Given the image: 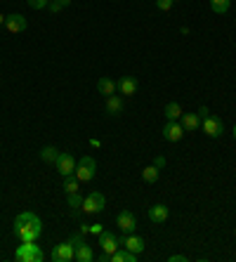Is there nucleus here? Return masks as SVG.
<instances>
[{"instance_id": "obj_8", "label": "nucleus", "mask_w": 236, "mask_h": 262, "mask_svg": "<svg viewBox=\"0 0 236 262\" xmlns=\"http://www.w3.org/2000/svg\"><path fill=\"white\" fill-rule=\"evenodd\" d=\"M76 163H78V161L73 159V154H69V151H59V156H57V161H55L57 172H59L61 177L73 175V172H76Z\"/></svg>"}, {"instance_id": "obj_32", "label": "nucleus", "mask_w": 236, "mask_h": 262, "mask_svg": "<svg viewBox=\"0 0 236 262\" xmlns=\"http://www.w3.org/2000/svg\"><path fill=\"white\" fill-rule=\"evenodd\" d=\"M154 165H156L158 170H161V168H163V165H165V159H163V156H156V161H154Z\"/></svg>"}, {"instance_id": "obj_17", "label": "nucleus", "mask_w": 236, "mask_h": 262, "mask_svg": "<svg viewBox=\"0 0 236 262\" xmlns=\"http://www.w3.org/2000/svg\"><path fill=\"white\" fill-rule=\"evenodd\" d=\"M123 106H125V104H123V99L118 97V95H109V97H106V114H109V116L123 114Z\"/></svg>"}, {"instance_id": "obj_28", "label": "nucleus", "mask_w": 236, "mask_h": 262, "mask_svg": "<svg viewBox=\"0 0 236 262\" xmlns=\"http://www.w3.org/2000/svg\"><path fill=\"white\" fill-rule=\"evenodd\" d=\"M29 3V7H33V10H42V7H48L50 0H26Z\"/></svg>"}, {"instance_id": "obj_20", "label": "nucleus", "mask_w": 236, "mask_h": 262, "mask_svg": "<svg viewBox=\"0 0 236 262\" xmlns=\"http://www.w3.org/2000/svg\"><path fill=\"white\" fill-rule=\"evenodd\" d=\"M38 156H40L42 163H55L57 156H59V149H57V146H42Z\"/></svg>"}, {"instance_id": "obj_37", "label": "nucleus", "mask_w": 236, "mask_h": 262, "mask_svg": "<svg viewBox=\"0 0 236 262\" xmlns=\"http://www.w3.org/2000/svg\"><path fill=\"white\" fill-rule=\"evenodd\" d=\"M175 3H177V0H175Z\"/></svg>"}, {"instance_id": "obj_13", "label": "nucleus", "mask_w": 236, "mask_h": 262, "mask_svg": "<svg viewBox=\"0 0 236 262\" xmlns=\"http://www.w3.org/2000/svg\"><path fill=\"white\" fill-rule=\"evenodd\" d=\"M99 248H102L106 255L116 253V250L121 248V246H118V236H116L114 232H102L99 234Z\"/></svg>"}, {"instance_id": "obj_18", "label": "nucleus", "mask_w": 236, "mask_h": 262, "mask_svg": "<svg viewBox=\"0 0 236 262\" xmlns=\"http://www.w3.org/2000/svg\"><path fill=\"white\" fill-rule=\"evenodd\" d=\"M180 123H182V128H184V133H194L201 125V118H199V114H182Z\"/></svg>"}, {"instance_id": "obj_21", "label": "nucleus", "mask_w": 236, "mask_h": 262, "mask_svg": "<svg viewBox=\"0 0 236 262\" xmlns=\"http://www.w3.org/2000/svg\"><path fill=\"white\" fill-rule=\"evenodd\" d=\"M135 260H137V255L130 253L127 248H118L116 253H111V262H135Z\"/></svg>"}, {"instance_id": "obj_16", "label": "nucleus", "mask_w": 236, "mask_h": 262, "mask_svg": "<svg viewBox=\"0 0 236 262\" xmlns=\"http://www.w3.org/2000/svg\"><path fill=\"white\" fill-rule=\"evenodd\" d=\"M118 92L125 95V97L135 95V92H137V78H135V76H123V78L118 80Z\"/></svg>"}, {"instance_id": "obj_11", "label": "nucleus", "mask_w": 236, "mask_h": 262, "mask_svg": "<svg viewBox=\"0 0 236 262\" xmlns=\"http://www.w3.org/2000/svg\"><path fill=\"white\" fill-rule=\"evenodd\" d=\"M5 29L10 31V33H24L26 29H29V21H26L24 14H7L5 17Z\"/></svg>"}, {"instance_id": "obj_31", "label": "nucleus", "mask_w": 236, "mask_h": 262, "mask_svg": "<svg viewBox=\"0 0 236 262\" xmlns=\"http://www.w3.org/2000/svg\"><path fill=\"white\" fill-rule=\"evenodd\" d=\"M196 114H199V118H201V121H203V118H206L208 114H210V111H208V106H201V109L196 111Z\"/></svg>"}, {"instance_id": "obj_34", "label": "nucleus", "mask_w": 236, "mask_h": 262, "mask_svg": "<svg viewBox=\"0 0 236 262\" xmlns=\"http://www.w3.org/2000/svg\"><path fill=\"white\" fill-rule=\"evenodd\" d=\"M0 26H5V14L0 12Z\"/></svg>"}, {"instance_id": "obj_1", "label": "nucleus", "mask_w": 236, "mask_h": 262, "mask_svg": "<svg viewBox=\"0 0 236 262\" xmlns=\"http://www.w3.org/2000/svg\"><path fill=\"white\" fill-rule=\"evenodd\" d=\"M12 232L19 241H38L42 234V220L36 213H31V210H24L14 220Z\"/></svg>"}, {"instance_id": "obj_30", "label": "nucleus", "mask_w": 236, "mask_h": 262, "mask_svg": "<svg viewBox=\"0 0 236 262\" xmlns=\"http://www.w3.org/2000/svg\"><path fill=\"white\" fill-rule=\"evenodd\" d=\"M168 260H170V262H187L189 257H187V255H170Z\"/></svg>"}, {"instance_id": "obj_4", "label": "nucleus", "mask_w": 236, "mask_h": 262, "mask_svg": "<svg viewBox=\"0 0 236 262\" xmlns=\"http://www.w3.org/2000/svg\"><path fill=\"white\" fill-rule=\"evenodd\" d=\"M73 244V248H76V260L78 262H92L95 260V253H92V246L85 244V238L80 236V234H73L71 238H69Z\"/></svg>"}, {"instance_id": "obj_14", "label": "nucleus", "mask_w": 236, "mask_h": 262, "mask_svg": "<svg viewBox=\"0 0 236 262\" xmlns=\"http://www.w3.org/2000/svg\"><path fill=\"white\" fill-rule=\"evenodd\" d=\"M97 92L99 95H104V97L116 95V92H118V83H116L114 78H109V76H102V78L97 80Z\"/></svg>"}, {"instance_id": "obj_33", "label": "nucleus", "mask_w": 236, "mask_h": 262, "mask_svg": "<svg viewBox=\"0 0 236 262\" xmlns=\"http://www.w3.org/2000/svg\"><path fill=\"white\" fill-rule=\"evenodd\" d=\"M90 146H95V149H99V146H102V142H99V140H90Z\"/></svg>"}, {"instance_id": "obj_2", "label": "nucleus", "mask_w": 236, "mask_h": 262, "mask_svg": "<svg viewBox=\"0 0 236 262\" xmlns=\"http://www.w3.org/2000/svg\"><path fill=\"white\" fill-rule=\"evenodd\" d=\"M14 260L17 262H42L45 260V253L36 241H22L17 250H14Z\"/></svg>"}, {"instance_id": "obj_3", "label": "nucleus", "mask_w": 236, "mask_h": 262, "mask_svg": "<svg viewBox=\"0 0 236 262\" xmlns=\"http://www.w3.org/2000/svg\"><path fill=\"white\" fill-rule=\"evenodd\" d=\"M97 172V161L92 159V156H80V161L76 163V172L73 175L78 177L80 182H90L92 177Z\"/></svg>"}, {"instance_id": "obj_7", "label": "nucleus", "mask_w": 236, "mask_h": 262, "mask_svg": "<svg viewBox=\"0 0 236 262\" xmlns=\"http://www.w3.org/2000/svg\"><path fill=\"white\" fill-rule=\"evenodd\" d=\"M50 257H52V262H71L76 260V248H73L71 241H64V244H57L52 248Z\"/></svg>"}, {"instance_id": "obj_24", "label": "nucleus", "mask_w": 236, "mask_h": 262, "mask_svg": "<svg viewBox=\"0 0 236 262\" xmlns=\"http://www.w3.org/2000/svg\"><path fill=\"white\" fill-rule=\"evenodd\" d=\"M231 7V0H210V10L215 14H227Z\"/></svg>"}, {"instance_id": "obj_25", "label": "nucleus", "mask_w": 236, "mask_h": 262, "mask_svg": "<svg viewBox=\"0 0 236 262\" xmlns=\"http://www.w3.org/2000/svg\"><path fill=\"white\" fill-rule=\"evenodd\" d=\"M67 201H69V208L73 210V215H78V208H83V196L76 191V194H67Z\"/></svg>"}, {"instance_id": "obj_23", "label": "nucleus", "mask_w": 236, "mask_h": 262, "mask_svg": "<svg viewBox=\"0 0 236 262\" xmlns=\"http://www.w3.org/2000/svg\"><path fill=\"white\" fill-rule=\"evenodd\" d=\"M80 187V180L76 175H69L64 177V182H61V189H64V194H76Z\"/></svg>"}, {"instance_id": "obj_19", "label": "nucleus", "mask_w": 236, "mask_h": 262, "mask_svg": "<svg viewBox=\"0 0 236 262\" xmlns=\"http://www.w3.org/2000/svg\"><path fill=\"white\" fill-rule=\"evenodd\" d=\"M165 118L168 121H180L182 118V106H180V102H168L165 104Z\"/></svg>"}, {"instance_id": "obj_29", "label": "nucleus", "mask_w": 236, "mask_h": 262, "mask_svg": "<svg viewBox=\"0 0 236 262\" xmlns=\"http://www.w3.org/2000/svg\"><path fill=\"white\" fill-rule=\"evenodd\" d=\"M102 232H104L102 225H88V234H95V236H99Z\"/></svg>"}, {"instance_id": "obj_36", "label": "nucleus", "mask_w": 236, "mask_h": 262, "mask_svg": "<svg viewBox=\"0 0 236 262\" xmlns=\"http://www.w3.org/2000/svg\"><path fill=\"white\" fill-rule=\"evenodd\" d=\"M71 3H73V0H64V5H71Z\"/></svg>"}, {"instance_id": "obj_15", "label": "nucleus", "mask_w": 236, "mask_h": 262, "mask_svg": "<svg viewBox=\"0 0 236 262\" xmlns=\"http://www.w3.org/2000/svg\"><path fill=\"white\" fill-rule=\"evenodd\" d=\"M146 215H149V220H152V222L161 225V222H165V220H168V206H165V203H156V206H152L149 210H146Z\"/></svg>"}, {"instance_id": "obj_6", "label": "nucleus", "mask_w": 236, "mask_h": 262, "mask_svg": "<svg viewBox=\"0 0 236 262\" xmlns=\"http://www.w3.org/2000/svg\"><path fill=\"white\" fill-rule=\"evenodd\" d=\"M201 128H203V133H206L208 137L218 140V137H222V133H224V123H222V118L208 114V116L201 121Z\"/></svg>"}, {"instance_id": "obj_10", "label": "nucleus", "mask_w": 236, "mask_h": 262, "mask_svg": "<svg viewBox=\"0 0 236 262\" xmlns=\"http://www.w3.org/2000/svg\"><path fill=\"white\" fill-rule=\"evenodd\" d=\"M118 246L127 248L130 253H135V255L144 253V238H142V236H135V234H125V236H118Z\"/></svg>"}, {"instance_id": "obj_12", "label": "nucleus", "mask_w": 236, "mask_h": 262, "mask_svg": "<svg viewBox=\"0 0 236 262\" xmlns=\"http://www.w3.org/2000/svg\"><path fill=\"white\" fill-rule=\"evenodd\" d=\"M161 133H163V137L168 142H180L182 137H184V128H182L180 121H168L163 125V130H161Z\"/></svg>"}, {"instance_id": "obj_27", "label": "nucleus", "mask_w": 236, "mask_h": 262, "mask_svg": "<svg viewBox=\"0 0 236 262\" xmlns=\"http://www.w3.org/2000/svg\"><path fill=\"white\" fill-rule=\"evenodd\" d=\"M173 5H175V0H156V10H161V12H168Z\"/></svg>"}, {"instance_id": "obj_35", "label": "nucleus", "mask_w": 236, "mask_h": 262, "mask_svg": "<svg viewBox=\"0 0 236 262\" xmlns=\"http://www.w3.org/2000/svg\"><path fill=\"white\" fill-rule=\"evenodd\" d=\"M231 135H234V140H236V125H234V128H231Z\"/></svg>"}, {"instance_id": "obj_26", "label": "nucleus", "mask_w": 236, "mask_h": 262, "mask_svg": "<svg viewBox=\"0 0 236 262\" xmlns=\"http://www.w3.org/2000/svg\"><path fill=\"white\" fill-rule=\"evenodd\" d=\"M64 7H67V5H64V0H50V3H48L50 12H61Z\"/></svg>"}, {"instance_id": "obj_22", "label": "nucleus", "mask_w": 236, "mask_h": 262, "mask_svg": "<svg viewBox=\"0 0 236 262\" xmlns=\"http://www.w3.org/2000/svg\"><path fill=\"white\" fill-rule=\"evenodd\" d=\"M158 177H161V170H158L156 165H146L144 170H142V180H144L146 184H156Z\"/></svg>"}, {"instance_id": "obj_9", "label": "nucleus", "mask_w": 236, "mask_h": 262, "mask_svg": "<svg viewBox=\"0 0 236 262\" xmlns=\"http://www.w3.org/2000/svg\"><path fill=\"white\" fill-rule=\"evenodd\" d=\"M116 227H118V232H123V234H135L137 220H135V215L125 208V210H121V213L116 215Z\"/></svg>"}, {"instance_id": "obj_5", "label": "nucleus", "mask_w": 236, "mask_h": 262, "mask_svg": "<svg viewBox=\"0 0 236 262\" xmlns=\"http://www.w3.org/2000/svg\"><path fill=\"white\" fill-rule=\"evenodd\" d=\"M104 206H106V199H104L102 191H90V194L83 199V208H80V210L95 215V213H102Z\"/></svg>"}]
</instances>
